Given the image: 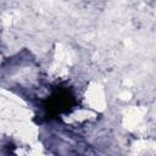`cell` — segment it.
<instances>
[{
  "mask_svg": "<svg viewBox=\"0 0 156 156\" xmlns=\"http://www.w3.org/2000/svg\"><path fill=\"white\" fill-rule=\"evenodd\" d=\"M73 104V96L68 90L57 89L48 100V104L45 105L48 116H56L58 113L66 112L71 108Z\"/></svg>",
  "mask_w": 156,
  "mask_h": 156,
  "instance_id": "6da1fadb",
  "label": "cell"
}]
</instances>
